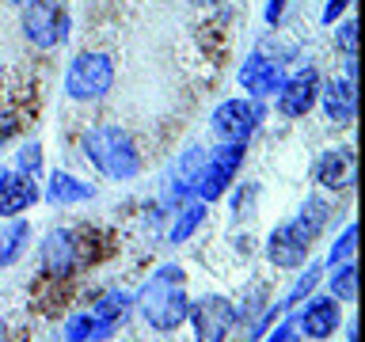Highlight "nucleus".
<instances>
[{"label": "nucleus", "mask_w": 365, "mask_h": 342, "mask_svg": "<svg viewBox=\"0 0 365 342\" xmlns=\"http://www.w3.org/2000/svg\"><path fill=\"white\" fill-rule=\"evenodd\" d=\"M137 312L153 331H175L187 319V278L179 266H160L153 278L141 285V293L133 296Z\"/></svg>", "instance_id": "nucleus-1"}, {"label": "nucleus", "mask_w": 365, "mask_h": 342, "mask_svg": "<svg viewBox=\"0 0 365 342\" xmlns=\"http://www.w3.org/2000/svg\"><path fill=\"white\" fill-rule=\"evenodd\" d=\"M84 160L91 167L99 171V175L107 179H133L137 171H141V160H137V148H133V137L122 130V125H96V130L84 133Z\"/></svg>", "instance_id": "nucleus-2"}, {"label": "nucleus", "mask_w": 365, "mask_h": 342, "mask_svg": "<svg viewBox=\"0 0 365 342\" xmlns=\"http://www.w3.org/2000/svg\"><path fill=\"white\" fill-rule=\"evenodd\" d=\"M114 84V65L107 53H80L65 73V91L73 99H103Z\"/></svg>", "instance_id": "nucleus-3"}, {"label": "nucleus", "mask_w": 365, "mask_h": 342, "mask_svg": "<svg viewBox=\"0 0 365 342\" xmlns=\"http://www.w3.org/2000/svg\"><path fill=\"white\" fill-rule=\"evenodd\" d=\"M240 164H244V145H221L210 160H202V171L198 179H194V194H198V202H217L221 194L228 190V182L236 179Z\"/></svg>", "instance_id": "nucleus-4"}, {"label": "nucleus", "mask_w": 365, "mask_h": 342, "mask_svg": "<svg viewBox=\"0 0 365 342\" xmlns=\"http://www.w3.org/2000/svg\"><path fill=\"white\" fill-rule=\"evenodd\" d=\"M187 319H190L198 342H225L232 323H236V308H232L228 296L210 293V296H202V301H194L187 308Z\"/></svg>", "instance_id": "nucleus-5"}, {"label": "nucleus", "mask_w": 365, "mask_h": 342, "mask_svg": "<svg viewBox=\"0 0 365 342\" xmlns=\"http://www.w3.org/2000/svg\"><path fill=\"white\" fill-rule=\"evenodd\" d=\"M259 118H262V110L251 99H228L213 110V137L225 145H247Z\"/></svg>", "instance_id": "nucleus-6"}, {"label": "nucleus", "mask_w": 365, "mask_h": 342, "mask_svg": "<svg viewBox=\"0 0 365 342\" xmlns=\"http://www.w3.org/2000/svg\"><path fill=\"white\" fill-rule=\"evenodd\" d=\"M65 27H68V19L53 0H34V4L23 8V34H27L34 46H42V50H50V46L61 42Z\"/></svg>", "instance_id": "nucleus-7"}, {"label": "nucleus", "mask_w": 365, "mask_h": 342, "mask_svg": "<svg viewBox=\"0 0 365 342\" xmlns=\"http://www.w3.org/2000/svg\"><path fill=\"white\" fill-rule=\"evenodd\" d=\"M308 251H312V239H308L293 221H289V224H282V228H274L270 239H267V259L274 262V266H282V270L304 266Z\"/></svg>", "instance_id": "nucleus-8"}, {"label": "nucleus", "mask_w": 365, "mask_h": 342, "mask_svg": "<svg viewBox=\"0 0 365 342\" xmlns=\"http://www.w3.org/2000/svg\"><path fill=\"white\" fill-rule=\"evenodd\" d=\"M76 236L68 228H53L50 236L42 239L38 247V262H42V274L46 278H68L76 270Z\"/></svg>", "instance_id": "nucleus-9"}, {"label": "nucleus", "mask_w": 365, "mask_h": 342, "mask_svg": "<svg viewBox=\"0 0 365 342\" xmlns=\"http://www.w3.org/2000/svg\"><path fill=\"white\" fill-rule=\"evenodd\" d=\"M342 323V312H339V301L335 296H312V301L304 304V312L297 316V331H301L304 338H312V342H324L331 338L339 331Z\"/></svg>", "instance_id": "nucleus-10"}, {"label": "nucleus", "mask_w": 365, "mask_h": 342, "mask_svg": "<svg viewBox=\"0 0 365 342\" xmlns=\"http://www.w3.org/2000/svg\"><path fill=\"white\" fill-rule=\"evenodd\" d=\"M316 95H319V76H316V68H304V73H297L282 84L278 110L285 118H304V114L316 107Z\"/></svg>", "instance_id": "nucleus-11"}, {"label": "nucleus", "mask_w": 365, "mask_h": 342, "mask_svg": "<svg viewBox=\"0 0 365 342\" xmlns=\"http://www.w3.org/2000/svg\"><path fill=\"white\" fill-rule=\"evenodd\" d=\"M240 84H244V91H251V95H278L282 84H285V73L278 68V61H267L262 53H251L244 65H240Z\"/></svg>", "instance_id": "nucleus-12"}, {"label": "nucleus", "mask_w": 365, "mask_h": 342, "mask_svg": "<svg viewBox=\"0 0 365 342\" xmlns=\"http://www.w3.org/2000/svg\"><path fill=\"white\" fill-rule=\"evenodd\" d=\"M38 202V187L23 171H4L0 175V217H19Z\"/></svg>", "instance_id": "nucleus-13"}, {"label": "nucleus", "mask_w": 365, "mask_h": 342, "mask_svg": "<svg viewBox=\"0 0 365 342\" xmlns=\"http://www.w3.org/2000/svg\"><path fill=\"white\" fill-rule=\"evenodd\" d=\"M319 103H324V114L331 122L346 125L354 122V80H327V84H319Z\"/></svg>", "instance_id": "nucleus-14"}, {"label": "nucleus", "mask_w": 365, "mask_h": 342, "mask_svg": "<svg viewBox=\"0 0 365 342\" xmlns=\"http://www.w3.org/2000/svg\"><path fill=\"white\" fill-rule=\"evenodd\" d=\"M316 179L327 190H346L354 182V152L350 148H331V152H324V160L316 164Z\"/></svg>", "instance_id": "nucleus-15"}, {"label": "nucleus", "mask_w": 365, "mask_h": 342, "mask_svg": "<svg viewBox=\"0 0 365 342\" xmlns=\"http://www.w3.org/2000/svg\"><path fill=\"white\" fill-rule=\"evenodd\" d=\"M130 308H133V296L122 293V289H114V293L103 296V301L91 308V316H96V323H99V338H110L114 331H118V323H125Z\"/></svg>", "instance_id": "nucleus-16"}, {"label": "nucleus", "mask_w": 365, "mask_h": 342, "mask_svg": "<svg viewBox=\"0 0 365 342\" xmlns=\"http://www.w3.org/2000/svg\"><path fill=\"white\" fill-rule=\"evenodd\" d=\"M46 198H50L53 205H76V202L96 198V190H91V182H80V179H73V175H65V171H53Z\"/></svg>", "instance_id": "nucleus-17"}, {"label": "nucleus", "mask_w": 365, "mask_h": 342, "mask_svg": "<svg viewBox=\"0 0 365 342\" xmlns=\"http://www.w3.org/2000/svg\"><path fill=\"white\" fill-rule=\"evenodd\" d=\"M27 244H31V224L27 221H11L4 232H0V270L11 266V262L27 251Z\"/></svg>", "instance_id": "nucleus-18"}, {"label": "nucleus", "mask_w": 365, "mask_h": 342, "mask_svg": "<svg viewBox=\"0 0 365 342\" xmlns=\"http://www.w3.org/2000/svg\"><path fill=\"white\" fill-rule=\"evenodd\" d=\"M327 217H331V205L324 202V198H308L304 205H301V217H297V228L308 236V239H316L319 232H324V224H327Z\"/></svg>", "instance_id": "nucleus-19"}, {"label": "nucleus", "mask_w": 365, "mask_h": 342, "mask_svg": "<svg viewBox=\"0 0 365 342\" xmlns=\"http://www.w3.org/2000/svg\"><path fill=\"white\" fill-rule=\"evenodd\" d=\"M327 285H331V296L335 301H354L358 296V266L354 262H335V274L327 278Z\"/></svg>", "instance_id": "nucleus-20"}, {"label": "nucleus", "mask_w": 365, "mask_h": 342, "mask_svg": "<svg viewBox=\"0 0 365 342\" xmlns=\"http://www.w3.org/2000/svg\"><path fill=\"white\" fill-rule=\"evenodd\" d=\"M205 221V202H194V205H182L179 217H175V224H171V244H182V239H190V232Z\"/></svg>", "instance_id": "nucleus-21"}, {"label": "nucleus", "mask_w": 365, "mask_h": 342, "mask_svg": "<svg viewBox=\"0 0 365 342\" xmlns=\"http://www.w3.org/2000/svg\"><path fill=\"white\" fill-rule=\"evenodd\" d=\"M65 338H68V342H96V338H99V323H96V316H91V312L73 316V319L65 323Z\"/></svg>", "instance_id": "nucleus-22"}, {"label": "nucleus", "mask_w": 365, "mask_h": 342, "mask_svg": "<svg viewBox=\"0 0 365 342\" xmlns=\"http://www.w3.org/2000/svg\"><path fill=\"white\" fill-rule=\"evenodd\" d=\"M354 239H358V228L346 224V228H342V236L335 239V244H331V255H327L331 266H335V262H350V259H354V247H358Z\"/></svg>", "instance_id": "nucleus-23"}, {"label": "nucleus", "mask_w": 365, "mask_h": 342, "mask_svg": "<svg viewBox=\"0 0 365 342\" xmlns=\"http://www.w3.org/2000/svg\"><path fill=\"white\" fill-rule=\"evenodd\" d=\"M16 164H19V171H23V175H38V171H42V148H38V141H31V145H23L19 148V160H16Z\"/></svg>", "instance_id": "nucleus-24"}, {"label": "nucleus", "mask_w": 365, "mask_h": 342, "mask_svg": "<svg viewBox=\"0 0 365 342\" xmlns=\"http://www.w3.org/2000/svg\"><path fill=\"white\" fill-rule=\"evenodd\" d=\"M316 281H319V266H308V274H304V278L293 285V293L282 301V308H289V304H297V301H301V296H308V293L316 289Z\"/></svg>", "instance_id": "nucleus-25"}, {"label": "nucleus", "mask_w": 365, "mask_h": 342, "mask_svg": "<svg viewBox=\"0 0 365 342\" xmlns=\"http://www.w3.org/2000/svg\"><path fill=\"white\" fill-rule=\"evenodd\" d=\"M339 46L346 57H354V46H358V27H354V23H342L339 27Z\"/></svg>", "instance_id": "nucleus-26"}, {"label": "nucleus", "mask_w": 365, "mask_h": 342, "mask_svg": "<svg viewBox=\"0 0 365 342\" xmlns=\"http://www.w3.org/2000/svg\"><path fill=\"white\" fill-rule=\"evenodd\" d=\"M346 4H350V0H331V4L324 8V23H335V16H339V11L346 8Z\"/></svg>", "instance_id": "nucleus-27"}, {"label": "nucleus", "mask_w": 365, "mask_h": 342, "mask_svg": "<svg viewBox=\"0 0 365 342\" xmlns=\"http://www.w3.org/2000/svg\"><path fill=\"white\" fill-rule=\"evenodd\" d=\"M282 8H285V0H270V4H267V23H278L282 19Z\"/></svg>", "instance_id": "nucleus-28"}, {"label": "nucleus", "mask_w": 365, "mask_h": 342, "mask_svg": "<svg viewBox=\"0 0 365 342\" xmlns=\"http://www.w3.org/2000/svg\"><path fill=\"white\" fill-rule=\"evenodd\" d=\"M11 130H16V122H8L4 114H0V145H4L8 137H11Z\"/></svg>", "instance_id": "nucleus-29"}, {"label": "nucleus", "mask_w": 365, "mask_h": 342, "mask_svg": "<svg viewBox=\"0 0 365 342\" xmlns=\"http://www.w3.org/2000/svg\"><path fill=\"white\" fill-rule=\"evenodd\" d=\"M11 4H23V8H27V4H34V0H11Z\"/></svg>", "instance_id": "nucleus-30"}]
</instances>
